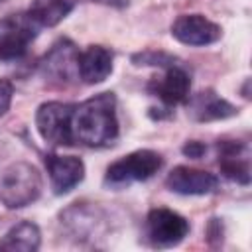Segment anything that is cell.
<instances>
[{"label":"cell","mask_w":252,"mask_h":252,"mask_svg":"<svg viewBox=\"0 0 252 252\" xmlns=\"http://www.w3.org/2000/svg\"><path fill=\"white\" fill-rule=\"evenodd\" d=\"M219 167L220 173L240 185L250 183V165L246 158V144L238 140L219 142Z\"/></svg>","instance_id":"5bb4252c"},{"label":"cell","mask_w":252,"mask_h":252,"mask_svg":"<svg viewBox=\"0 0 252 252\" xmlns=\"http://www.w3.org/2000/svg\"><path fill=\"white\" fill-rule=\"evenodd\" d=\"M112 51L104 45H89L77 55V71L83 83L98 85L112 73Z\"/></svg>","instance_id":"4fadbf2b"},{"label":"cell","mask_w":252,"mask_h":252,"mask_svg":"<svg viewBox=\"0 0 252 252\" xmlns=\"http://www.w3.org/2000/svg\"><path fill=\"white\" fill-rule=\"evenodd\" d=\"M165 187L179 195H209L219 189V177L205 169L177 165L167 173Z\"/></svg>","instance_id":"9c48e42d"},{"label":"cell","mask_w":252,"mask_h":252,"mask_svg":"<svg viewBox=\"0 0 252 252\" xmlns=\"http://www.w3.org/2000/svg\"><path fill=\"white\" fill-rule=\"evenodd\" d=\"M69 102L49 100L37 106L35 112V128L39 136L51 146H71L69 144Z\"/></svg>","instance_id":"52a82bcc"},{"label":"cell","mask_w":252,"mask_h":252,"mask_svg":"<svg viewBox=\"0 0 252 252\" xmlns=\"http://www.w3.org/2000/svg\"><path fill=\"white\" fill-rule=\"evenodd\" d=\"M163 165V158L154 150H136L108 165L104 173V185L126 187L134 181H146L158 173Z\"/></svg>","instance_id":"3957f363"},{"label":"cell","mask_w":252,"mask_h":252,"mask_svg":"<svg viewBox=\"0 0 252 252\" xmlns=\"http://www.w3.org/2000/svg\"><path fill=\"white\" fill-rule=\"evenodd\" d=\"M171 35L185 45L203 47L220 39V26L205 18L203 14H181L171 24Z\"/></svg>","instance_id":"8992f818"},{"label":"cell","mask_w":252,"mask_h":252,"mask_svg":"<svg viewBox=\"0 0 252 252\" xmlns=\"http://www.w3.org/2000/svg\"><path fill=\"white\" fill-rule=\"evenodd\" d=\"M77 6V0H32L28 16L37 28H53L63 22Z\"/></svg>","instance_id":"9a60e30c"},{"label":"cell","mask_w":252,"mask_h":252,"mask_svg":"<svg viewBox=\"0 0 252 252\" xmlns=\"http://www.w3.org/2000/svg\"><path fill=\"white\" fill-rule=\"evenodd\" d=\"M189 228L185 217L165 207H156L146 217V240L154 248L177 246L189 234Z\"/></svg>","instance_id":"277c9868"},{"label":"cell","mask_w":252,"mask_h":252,"mask_svg":"<svg viewBox=\"0 0 252 252\" xmlns=\"http://www.w3.org/2000/svg\"><path fill=\"white\" fill-rule=\"evenodd\" d=\"M132 63L134 65H152V67H171V65H177L179 59L165 53V51H156V49H148V51H140V53H134L132 55Z\"/></svg>","instance_id":"e0dca14e"},{"label":"cell","mask_w":252,"mask_h":252,"mask_svg":"<svg viewBox=\"0 0 252 252\" xmlns=\"http://www.w3.org/2000/svg\"><path fill=\"white\" fill-rule=\"evenodd\" d=\"M37 26L28 14H10L0 20V61H18L37 37Z\"/></svg>","instance_id":"5b68a950"},{"label":"cell","mask_w":252,"mask_h":252,"mask_svg":"<svg viewBox=\"0 0 252 252\" xmlns=\"http://www.w3.org/2000/svg\"><path fill=\"white\" fill-rule=\"evenodd\" d=\"M207 240L213 244L215 240L217 242H222V222L219 219H211L209 220V226H207Z\"/></svg>","instance_id":"ffe728a7"},{"label":"cell","mask_w":252,"mask_h":252,"mask_svg":"<svg viewBox=\"0 0 252 252\" xmlns=\"http://www.w3.org/2000/svg\"><path fill=\"white\" fill-rule=\"evenodd\" d=\"M41 195V175L28 161H14L0 173V203L6 209H24Z\"/></svg>","instance_id":"7a4b0ae2"},{"label":"cell","mask_w":252,"mask_h":252,"mask_svg":"<svg viewBox=\"0 0 252 252\" xmlns=\"http://www.w3.org/2000/svg\"><path fill=\"white\" fill-rule=\"evenodd\" d=\"M77 55H79V51L75 49V45L69 39H59L51 47V51L45 55V59L41 61L43 77H47L51 81H57L59 85H65V83L73 81L75 73L79 75Z\"/></svg>","instance_id":"8fae6325"},{"label":"cell","mask_w":252,"mask_h":252,"mask_svg":"<svg viewBox=\"0 0 252 252\" xmlns=\"http://www.w3.org/2000/svg\"><path fill=\"white\" fill-rule=\"evenodd\" d=\"M93 2H98V4H104V6H112V8H126L128 6V0H93Z\"/></svg>","instance_id":"44dd1931"},{"label":"cell","mask_w":252,"mask_h":252,"mask_svg":"<svg viewBox=\"0 0 252 252\" xmlns=\"http://www.w3.org/2000/svg\"><path fill=\"white\" fill-rule=\"evenodd\" d=\"M181 152H183V156H185V158L199 159V158H203V156H205L207 146H205L203 142H199V140H189V142H185V144H183Z\"/></svg>","instance_id":"d6986e66"},{"label":"cell","mask_w":252,"mask_h":252,"mask_svg":"<svg viewBox=\"0 0 252 252\" xmlns=\"http://www.w3.org/2000/svg\"><path fill=\"white\" fill-rule=\"evenodd\" d=\"M189 91H191V79H189V73L181 67V63L167 67L165 75L159 81L154 79L148 85V93L158 96L167 106L185 102L189 98Z\"/></svg>","instance_id":"30bf717a"},{"label":"cell","mask_w":252,"mask_h":252,"mask_svg":"<svg viewBox=\"0 0 252 252\" xmlns=\"http://www.w3.org/2000/svg\"><path fill=\"white\" fill-rule=\"evenodd\" d=\"M51 189L55 195H67L73 191L85 177V163L77 156H59V154H45L43 158Z\"/></svg>","instance_id":"ba28073f"},{"label":"cell","mask_w":252,"mask_h":252,"mask_svg":"<svg viewBox=\"0 0 252 252\" xmlns=\"http://www.w3.org/2000/svg\"><path fill=\"white\" fill-rule=\"evenodd\" d=\"M41 244V232L35 222L22 220L14 224L0 240V250H20V252H33Z\"/></svg>","instance_id":"2e32d148"},{"label":"cell","mask_w":252,"mask_h":252,"mask_svg":"<svg viewBox=\"0 0 252 252\" xmlns=\"http://www.w3.org/2000/svg\"><path fill=\"white\" fill-rule=\"evenodd\" d=\"M69 144L87 148H108L118 140L120 124L116 116L114 93H98L83 102H69Z\"/></svg>","instance_id":"6da1fadb"},{"label":"cell","mask_w":252,"mask_h":252,"mask_svg":"<svg viewBox=\"0 0 252 252\" xmlns=\"http://www.w3.org/2000/svg\"><path fill=\"white\" fill-rule=\"evenodd\" d=\"M187 114L197 122H213V120H226L238 114V108L230 104L226 98L219 96L213 89L197 93L187 102Z\"/></svg>","instance_id":"7c38bea8"},{"label":"cell","mask_w":252,"mask_h":252,"mask_svg":"<svg viewBox=\"0 0 252 252\" xmlns=\"http://www.w3.org/2000/svg\"><path fill=\"white\" fill-rule=\"evenodd\" d=\"M0 2H4V0H0Z\"/></svg>","instance_id":"7402d4cb"},{"label":"cell","mask_w":252,"mask_h":252,"mask_svg":"<svg viewBox=\"0 0 252 252\" xmlns=\"http://www.w3.org/2000/svg\"><path fill=\"white\" fill-rule=\"evenodd\" d=\"M14 96V85L8 79H0V116H4L12 104Z\"/></svg>","instance_id":"ac0fdd59"}]
</instances>
